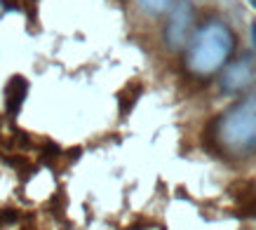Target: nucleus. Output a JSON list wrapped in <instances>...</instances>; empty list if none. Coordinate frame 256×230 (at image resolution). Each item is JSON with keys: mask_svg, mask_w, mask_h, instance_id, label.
I'll list each match as a JSON object with an SVG mask.
<instances>
[{"mask_svg": "<svg viewBox=\"0 0 256 230\" xmlns=\"http://www.w3.org/2000/svg\"><path fill=\"white\" fill-rule=\"evenodd\" d=\"M235 50L233 31L224 22L202 24L198 31H193V38L188 42V68L193 76L207 78L214 76L230 62V54Z\"/></svg>", "mask_w": 256, "mask_h": 230, "instance_id": "1", "label": "nucleus"}, {"mask_svg": "<svg viewBox=\"0 0 256 230\" xmlns=\"http://www.w3.org/2000/svg\"><path fill=\"white\" fill-rule=\"evenodd\" d=\"M216 141L230 153L256 148V94L233 104L216 122Z\"/></svg>", "mask_w": 256, "mask_h": 230, "instance_id": "2", "label": "nucleus"}, {"mask_svg": "<svg viewBox=\"0 0 256 230\" xmlns=\"http://www.w3.org/2000/svg\"><path fill=\"white\" fill-rule=\"evenodd\" d=\"M193 22H195V12L193 5L188 0L176 2V8L172 10L170 24H167V45L172 50H181L186 47L193 38Z\"/></svg>", "mask_w": 256, "mask_h": 230, "instance_id": "3", "label": "nucleus"}, {"mask_svg": "<svg viewBox=\"0 0 256 230\" xmlns=\"http://www.w3.org/2000/svg\"><path fill=\"white\" fill-rule=\"evenodd\" d=\"M256 78V66L252 62V56H242L235 64H230L226 68L224 78H221V90L228 94H238L242 90H247Z\"/></svg>", "mask_w": 256, "mask_h": 230, "instance_id": "4", "label": "nucleus"}, {"mask_svg": "<svg viewBox=\"0 0 256 230\" xmlns=\"http://www.w3.org/2000/svg\"><path fill=\"white\" fill-rule=\"evenodd\" d=\"M24 94H26V82L16 76L14 80L8 84V106H10V110H12V113H16V110H19V106L24 104Z\"/></svg>", "mask_w": 256, "mask_h": 230, "instance_id": "5", "label": "nucleus"}, {"mask_svg": "<svg viewBox=\"0 0 256 230\" xmlns=\"http://www.w3.org/2000/svg\"><path fill=\"white\" fill-rule=\"evenodd\" d=\"M174 0H139V5L146 10L148 14H162L172 8Z\"/></svg>", "mask_w": 256, "mask_h": 230, "instance_id": "6", "label": "nucleus"}, {"mask_svg": "<svg viewBox=\"0 0 256 230\" xmlns=\"http://www.w3.org/2000/svg\"><path fill=\"white\" fill-rule=\"evenodd\" d=\"M252 40H254V50H256V24L252 26Z\"/></svg>", "mask_w": 256, "mask_h": 230, "instance_id": "7", "label": "nucleus"}, {"mask_svg": "<svg viewBox=\"0 0 256 230\" xmlns=\"http://www.w3.org/2000/svg\"><path fill=\"white\" fill-rule=\"evenodd\" d=\"M249 5H252V8L256 10V0H249Z\"/></svg>", "mask_w": 256, "mask_h": 230, "instance_id": "8", "label": "nucleus"}]
</instances>
